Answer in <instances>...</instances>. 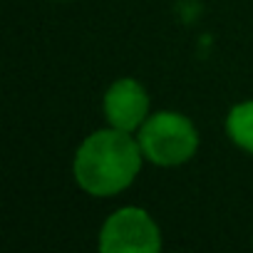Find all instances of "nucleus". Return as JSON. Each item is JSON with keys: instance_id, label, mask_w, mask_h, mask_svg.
Returning a JSON list of instances; mask_svg holds the SVG:
<instances>
[{"instance_id": "obj_3", "label": "nucleus", "mask_w": 253, "mask_h": 253, "mask_svg": "<svg viewBox=\"0 0 253 253\" xmlns=\"http://www.w3.org/2000/svg\"><path fill=\"white\" fill-rule=\"evenodd\" d=\"M162 248V233L147 211L126 206L114 211L99 236L104 253H154Z\"/></svg>"}, {"instance_id": "obj_2", "label": "nucleus", "mask_w": 253, "mask_h": 253, "mask_svg": "<svg viewBox=\"0 0 253 253\" xmlns=\"http://www.w3.org/2000/svg\"><path fill=\"white\" fill-rule=\"evenodd\" d=\"M139 144L147 159L159 167H176L194 157L199 134L194 124L176 112H157L149 117L139 132Z\"/></svg>"}, {"instance_id": "obj_1", "label": "nucleus", "mask_w": 253, "mask_h": 253, "mask_svg": "<svg viewBox=\"0 0 253 253\" xmlns=\"http://www.w3.org/2000/svg\"><path fill=\"white\" fill-rule=\"evenodd\" d=\"M142 144L122 129L89 134L75 157V179L92 196H112L126 189L142 167Z\"/></svg>"}, {"instance_id": "obj_5", "label": "nucleus", "mask_w": 253, "mask_h": 253, "mask_svg": "<svg viewBox=\"0 0 253 253\" xmlns=\"http://www.w3.org/2000/svg\"><path fill=\"white\" fill-rule=\"evenodd\" d=\"M226 132L233 144L253 154V102H243L231 109L226 119Z\"/></svg>"}, {"instance_id": "obj_4", "label": "nucleus", "mask_w": 253, "mask_h": 253, "mask_svg": "<svg viewBox=\"0 0 253 253\" xmlns=\"http://www.w3.org/2000/svg\"><path fill=\"white\" fill-rule=\"evenodd\" d=\"M149 97L134 80H117L104 94V114L114 129L132 132L144 122Z\"/></svg>"}]
</instances>
